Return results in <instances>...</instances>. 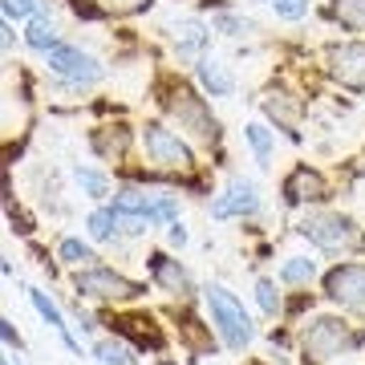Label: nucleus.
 Instances as JSON below:
<instances>
[{
  "instance_id": "nucleus-5",
  "label": "nucleus",
  "mask_w": 365,
  "mask_h": 365,
  "mask_svg": "<svg viewBox=\"0 0 365 365\" xmlns=\"http://www.w3.org/2000/svg\"><path fill=\"white\" fill-rule=\"evenodd\" d=\"M45 61H49V69L61 81H69V86H93V81L102 78L98 57H93V53H81L78 45H53V49L45 53Z\"/></svg>"
},
{
  "instance_id": "nucleus-24",
  "label": "nucleus",
  "mask_w": 365,
  "mask_h": 365,
  "mask_svg": "<svg viewBox=\"0 0 365 365\" xmlns=\"http://www.w3.org/2000/svg\"><path fill=\"white\" fill-rule=\"evenodd\" d=\"M57 256H61L66 264H86V260H93L90 244H86V240H78V235H66V240L57 244Z\"/></svg>"
},
{
  "instance_id": "nucleus-11",
  "label": "nucleus",
  "mask_w": 365,
  "mask_h": 365,
  "mask_svg": "<svg viewBox=\"0 0 365 365\" xmlns=\"http://www.w3.org/2000/svg\"><path fill=\"white\" fill-rule=\"evenodd\" d=\"M195 78H199V86H203V90L211 93V98H232V93H235V78H232V69L223 66L220 57H199Z\"/></svg>"
},
{
  "instance_id": "nucleus-25",
  "label": "nucleus",
  "mask_w": 365,
  "mask_h": 365,
  "mask_svg": "<svg viewBox=\"0 0 365 365\" xmlns=\"http://www.w3.org/2000/svg\"><path fill=\"white\" fill-rule=\"evenodd\" d=\"M93 146H98L106 158H122L126 155V130L114 126V134H93Z\"/></svg>"
},
{
  "instance_id": "nucleus-22",
  "label": "nucleus",
  "mask_w": 365,
  "mask_h": 365,
  "mask_svg": "<svg viewBox=\"0 0 365 365\" xmlns=\"http://www.w3.org/2000/svg\"><path fill=\"white\" fill-rule=\"evenodd\" d=\"M284 98H288V93H268V102H264V114L276 118V122H284V126H292V122H297V114H300V106L284 102Z\"/></svg>"
},
{
  "instance_id": "nucleus-13",
  "label": "nucleus",
  "mask_w": 365,
  "mask_h": 365,
  "mask_svg": "<svg viewBox=\"0 0 365 365\" xmlns=\"http://www.w3.org/2000/svg\"><path fill=\"white\" fill-rule=\"evenodd\" d=\"M150 272H155V280L167 292H179V297H187L191 292V276L179 268V260H167V256H150Z\"/></svg>"
},
{
  "instance_id": "nucleus-7",
  "label": "nucleus",
  "mask_w": 365,
  "mask_h": 365,
  "mask_svg": "<svg viewBox=\"0 0 365 365\" xmlns=\"http://www.w3.org/2000/svg\"><path fill=\"white\" fill-rule=\"evenodd\" d=\"M325 297L341 309L365 313V264H341L325 276Z\"/></svg>"
},
{
  "instance_id": "nucleus-32",
  "label": "nucleus",
  "mask_w": 365,
  "mask_h": 365,
  "mask_svg": "<svg viewBox=\"0 0 365 365\" xmlns=\"http://www.w3.org/2000/svg\"><path fill=\"white\" fill-rule=\"evenodd\" d=\"M4 365H13V357H4Z\"/></svg>"
},
{
  "instance_id": "nucleus-9",
  "label": "nucleus",
  "mask_w": 365,
  "mask_h": 365,
  "mask_svg": "<svg viewBox=\"0 0 365 365\" xmlns=\"http://www.w3.org/2000/svg\"><path fill=\"white\" fill-rule=\"evenodd\" d=\"M329 73H333L341 86L365 93V45H361V41L333 45V49H329Z\"/></svg>"
},
{
  "instance_id": "nucleus-8",
  "label": "nucleus",
  "mask_w": 365,
  "mask_h": 365,
  "mask_svg": "<svg viewBox=\"0 0 365 365\" xmlns=\"http://www.w3.org/2000/svg\"><path fill=\"white\" fill-rule=\"evenodd\" d=\"M353 345V333L345 321L337 317H317L313 325L304 329V349L313 353L317 361H329V357H337L341 349H349Z\"/></svg>"
},
{
  "instance_id": "nucleus-31",
  "label": "nucleus",
  "mask_w": 365,
  "mask_h": 365,
  "mask_svg": "<svg viewBox=\"0 0 365 365\" xmlns=\"http://www.w3.org/2000/svg\"><path fill=\"white\" fill-rule=\"evenodd\" d=\"M167 244H170V248H182V244H187V227H182V223H170Z\"/></svg>"
},
{
  "instance_id": "nucleus-19",
  "label": "nucleus",
  "mask_w": 365,
  "mask_h": 365,
  "mask_svg": "<svg viewBox=\"0 0 365 365\" xmlns=\"http://www.w3.org/2000/svg\"><path fill=\"white\" fill-rule=\"evenodd\" d=\"M317 276V260L309 256H292V260L280 264V284H309Z\"/></svg>"
},
{
  "instance_id": "nucleus-21",
  "label": "nucleus",
  "mask_w": 365,
  "mask_h": 365,
  "mask_svg": "<svg viewBox=\"0 0 365 365\" xmlns=\"http://www.w3.org/2000/svg\"><path fill=\"white\" fill-rule=\"evenodd\" d=\"M73 182H78L81 191L90 199H106L110 195V179H106L102 170H90V167H73Z\"/></svg>"
},
{
  "instance_id": "nucleus-20",
  "label": "nucleus",
  "mask_w": 365,
  "mask_h": 365,
  "mask_svg": "<svg viewBox=\"0 0 365 365\" xmlns=\"http://www.w3.org/2000/svg\"><path fill=\"white\" fill-rule=\"evenodd\" d=\"M333 16L353 33H365V0H333Z\"/></svg>"
},
{
  "instance_id": "nucleus-23",
  "label": "nucleus",
  "mask_w": 365,
  "mask_h": 365,
  "mask_svg": "<svg viewBox=\"0 0 365 365\" xmlns=\"http://www.w3.org/2000/svg\"><path fill=\"white\" fill-rule=\"evenodd\" d=\"M93 353H98V361H102V365H130L134 361V353L126 349L122 341H98Z\"/></svg>"
},
{
  "instance_id": "nucleus-12",
  "label": "nucleus",
  "mask_w": 365,
  "mask_h": 365,
  "mask_svg": "<svg viewBox=\"0 0 365 365\" xmlns=\"http://www.w3.org/2000/svg\"><path fill=\"white\" fill-rule=\"evenodd\" d=\"M284 199L288 203H304V199H325V179L309 167H297L284 182Z\"/></svg>"
},
{
  "instance_id": "nucleus-18",
  "label": "nucleus",
  "mask_w": 365,
  "mask_h": 365,
  "mask_svg": "<svg viewBox=\"0 0 365 365\" xmlns=\"http://www.w3.org/2000/svg\"><path fill=\"white\" fill-rule=\"evenodd\" d=\"M244 138H248L256 163H260V167H272V146H276L272 143V130L260 126V122H248V126H244Z\"/></svg>"
},
{
  "instance_id": "nucleus-1",
  "label": "nucleus",
  "mask_w": 365,
  "mask_h": 365,
  "mask_svg": "<svg viewBox=\"0 0 365 365\" xmlns=\"http://www.w3.org/2000/svg\"><path fill=\"white\" fill-rule=\"evenodd\" d=\"M203 300H207V317H211V325H215V333H220L223 345L235 349V353L248 349L252 337H256V325H252L244 300L223 284H207L203 288Z\"/></svg>"
},
{
  "instance_id": "nucleus-4",
  "label": "nucleus",
  "mask_w": 365,
  "mask_h": 365,
  "mask_svg": "<svg viewBox=\"0 0 365 365\" xmlns=\"http://www.w3.org/2000/svg\"><path fill=\"white\" fill-rule=\"evenodd\" d=\"M73 288H78L81 297H93V300H134L146 292L143 284L126 280L114 268H86V272L73 276Z\"/></svg>"
},
{
  "instance_id": "nucleus-6",
  "label": "nucleus",
  "mask_w": 365,
  "mask_h": 365,
  "mask_svg": "<svg viewBox=\"0 0 365 365\" xmlns=\"http://www.w3.org/2000/svg\"><path fill=\"white\" fill-rule=\"evenodd\" d=\"M167 110L175 114V122H179L182 130L191 134V138H199V143H215V138H220V130H215V118L207 114V106H203V98H195V93H187L182 86L175 90V98L167 102Z\"/></svg>"
},
{
  "instance_id": "nucleus-16",
  "label": "nucleus",
  "mask_w": 365,
  "mask_h": 365,
  "mask_svg": "<svg viewBox=\"0 0 365 365\" xmlns=\"http://www.w3.org/2000/svg\"><path fill=\"white\" fill-rule=\"evenodd\" d=\"M25 45H29V49H37V53H49L53 45H61L49 16H33V21H29V25H25Z\"/></svg>"
},
{
  "instance_id": "nucleus-30",
  "label": "nucleus",
  "mask_w": 365,
  "mask_h": 365,
  "mask_svg": "<svg viewBox=\"0 0 365 365\" xmlns=\"http://www.w3.org/2000/svg\"><path fill=\"white\" fill-rule=\"evenodd\" d=\"M106 4H110L114 13H134V9H146L150 0H106Z\"/></svg>"
},
{
  "instance_id": "nucleus-27",
  "label": "nucleus",
  "mask_w": 365,
  "mask_h": 365,
  "mask_svg": "<svg viewBox=\"0 0 365 365\" xmlns=\"http://www.w3.org/2000/svg\"><path fill=\"white\" fill-rule=\"evenodd\" d=\"M272 13L280 21H300V16H309V0H272Z\"/></svg>"
},
{
  "instance_id": "nucleus-2",
  "label": "nucleus",
  "mask_w": 365,
  "mask_h": 365,
  "mask_svg": "<svg viewBox=\"0 0 365 365\" xmlns=\"http://www.w3.org/2000/svg\"><path fill=\"white\" fill-rule=\"evenodd\" d=\"M143 155L158 170H191V163H195L191 150H187V143L175 130L158 126V122H146L143 126Z\"/></svg>"
},
{
  "instance_id": "nucleus-26",
  "label": "nucleus",
  "mask_w": 365,
  "mask_h": 365,
  "mask_svg": "<svg viewBox=\"0 0 365 365\" xmlns=\"http://www.w3.org/2000/svg\"><path fill=\"white\" fill-rule=\"evenodd\" d=\"M256 304H260L268 317H280V309H284V300H280V292H276L272 280H256Z\"/></svg>"
},
{
  "instance_id": "nucleus-29",
  "label": "nucleus",
  "mask_w": 365,
  "mask_h": 365,
  "mask_svg": "<svg viewBox=\"0 0 365 365\" xmlns=\"http://www.w3.org/2000/svg\"><path fill=\"white\" fill-rule=\"evenodd\" d=\"M0 333H4V345H9V349H25V341H21V333H16V329L9 325V321H0Z\"/></svg>"
},
{
  "instance_id": "nucleus-28",
  "label": "nucleus",
  "mask_w": 365,
  "mask_h": 365,
  "mask_svg": "<svg viewBox=\"0 0 365 365\" xmlns=\"http://www.w3.org/2000/svg\"><path fill=\"white\" fill-rule=\"evenodd\" d=\"M211 25L220 29L223 37H240V33L248 29V21H240V16H232V13H215L211 16Z\"/></svg>"
},
{
  "instance_id": "nucleus-10",
  "label": "nucleus",
  "mask_w": 365,
  "mask_h": 365,
  "mask_svg": "<svg viewBox=\"0 0 365 365\" xmlns=\"http://www.w3.org/2000/svg\"><path fill=\"white\" fill-rule=\"evenodd\" d=\"M260 211V191L252 179H232L227 191H223L215 203H211V215L215 220H235V215H256Z\"/></svg>"
},
{
  "instance_id": "nucleus-14",
  "label": "nucleus",
  "mask_w": 365,
  "mask_h": 365,
  "mask_svg": "<svg viewBox=\"0 0 365 365\" xmlns=\"http://www.w3.org/2000/svg\"><path fill=\"white\" fill-rule=\"evenodd\" d=\"M175 49H179V57H199V53L207 49V29H203V21H179L175 25Z\"/></svg>"
},
{
  "instance_id": "nucleus-17",
  "label": "nucleus",
  "mask_w": 365,
  "mask_h": 365,
  "mask_svg": "<svg viewBox=\"0 0 365 365\" xmlns=\"http://www.w3.org/2000/svg\"><path fill=\"white\" fill-rule=\"evenodd\" d=\"M29 300H33V309L41 313V321H45L49 329H57V333L66 337V333H69V325H66V313H61V309L53 304V297H49V292H41V288H29Z\"/></svg>"
},
{
  "instance_id": "nucleus-3",
  "label": "nucleus",
  "mask_w": 365,
  "mask_h": 365,
  "mask_svg": "<svg viewBox=\"0 0 365 365\" xmlns=\"http://www.w3.org/2000/svg\"><path fill=\"white\" fill-rule=\"evenodd\" d=\"M300 235H304L309 244H317V248H325V252H345V248H353V244H357L353 223L345 220V215H337V211L304 215V223H300Z\"/></svg>"
},
{
  "instance_id": "nucleus-15",
  "label": "nucleus",
  "mask_w": 365,
  "mask_h": 365,
  "mask_svg": "<svg viewBox=\"0 0 365 365\" xmlns=\"http://www.w3.org/2000/svg\"><path fill=\"white\" fill-rule=\"evenodd\" d=\"M86 227H90V240H98V244H110V240L118 235V227H122V215H118L114 207H98V211H90Z\"/></svg>"
}]
</instances>
